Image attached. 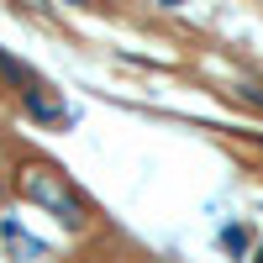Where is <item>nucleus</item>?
<instances>
[{
	"label": "nucleus",
	"instance_id": "obj_1",
	"mask_svg": "<svg viewBox=\"0 0 263 263\" xmlns=\"http://www.w3.org/2000/svg\"><path fill=\"white\" fill-rule=\"evenodd\" d=\"M21 195H27L32 205L53 211L58 221H69V227L84 221V200H79V190L63 179L53 163H27V168H21Z\"/></svg>",
	"mask_w": 263,
	"mask_h": 263
},
{
	"label": "nucleus",
	"instance_id": "obj_2",
	"mask_svg": "<svg viewBox=\"0 0 263 263\" xmlns=\"http://www.w3.org/2000/svg\"><path fill=\"white\" fill-rule=\"evenodd\" d=\"M27 111L42 116V121H58V116H63V105H58L53 95H42V90H27Z\"/></svg>",
	"mask_w": 263,
	"mask_h": 263
},
{
	"label": "nucleus",
	"instance_id": "obj_3",
	"mask_svg": "<svg viewBox=\"0 0 263 263\" xmlns=\"http://www.w3.org/2000/svg\"><path fill=\"white\" fill-rule=\"evenodd\" d=\"M227 248H232V253H242V248H248V232H242V227H232V232H227Z\"/></svg>",
	"mask_w": 263,
	"mask_h": 263
},
{
	"label": "nucleus",
	"instance_id": "obj_4",
	"mask_svg": "<svg viewBox=\"0 0 263 263\" xmlns=\"http://www.w3.org/2000/svg\"><path fill=\"white\" fill-rule=\"evenodd\" d=\"M258 263H263V253H258Z\"/></svg>",
	"mask_w": 263,
	"mask_h": 263
}]
</instances>
